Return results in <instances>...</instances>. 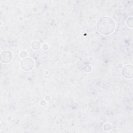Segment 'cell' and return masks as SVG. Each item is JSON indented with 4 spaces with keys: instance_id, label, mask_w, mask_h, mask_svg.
Wrapping results in <instances>:
<instances>
[{
    "instance_id": "cell-1",
    "label": "cell",
    "mask_w": 133,
    "mask_h": 133,
    "mask_svg": "<svg viewBox=\"0 0 133 133\" xmlns=\"http://www.w3.org/2000/svg\"><path fill=\"white\" fill-rule=\"evenodd\" d=\"M115 23L113 19L110 17H102L97 21V30L101 34L108 35L113 33L115 30Z\"/></svg>"
},
{
    "instance_id": "cell-2",
    "label": "cell",
    "mask_w": 133,
    "mask_h": 133,
    "mask_svg": "<svg viewBox=\"0 0 133 133\" xmlns=\"http://www.w3.org/2000/svg\"><path fill=\"white\" fill-rule=\"evenodd\" d=\"M34 65L33 60L30 58H23L20 62L21 69L25 71H29L33 69Z\"/></svg>"
},
{
    "instance_id": "cell-3",
    "label": "cell",
    "mask_w": 133,
    "mask_h": 133,
    "mask_svg": "<svg viewBox=\"0 0 133 133\" xmlns=\"http://www.w3.org/2000/svg\"><path fill=\"white\" fill-rule=\"evenodd\" d=\"M12 59V55L8 50H4L1 54V61L3 63H9Z\"/></svg>"
},
{
    "instance_id": "cell-4",
    "label": "cell",
    "mask_w": 133,
    "mask_h": 133,
    "mask_svg": "<svg viewBox=\"0 0 133 133\" xmlns=\"http://www.w3.org/2000/svg\"><path fill=\"white\" fill-rule=\"evenodd\" d=\"M122 74L123 77L127 79L132 78V66L131 65H127L125 66L122 70Z\"/></svg>"
},
{
    "instance_id": "cell-5",
    "label": "cell",
    "mask_w": 133,
    "mask_h": 133,
    "mask_svg": "<svg viewBox=\"0 0 133 133\" xmlns=\"http://www.w3.org/2000/svg\"><path fill=\"white\" fill-rule=\"evenodd\" d=\"M32 48L33 49H35V50H37L40 47V43L38 42V41H34L32 43Z\"/></svg>"
},
{
    "instance_id": "cell-6",
    "label": "cell",
    "mask_w": 133,
    "mask_h": 133,
    "mask_svg": "<svg viewBox=\"0 0 133 133\" xmlns=\"http://www.w3.org/2000/svg\"><path fill=\"white\" fill-rule=\"evenodd\" d=\"M127 24L130 28H132V18L130 17L127 20Z\"/></svg>"
}]
</instances>
